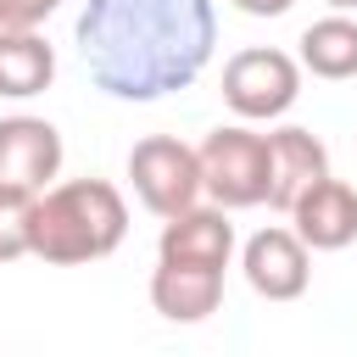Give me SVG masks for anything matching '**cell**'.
I'll return each instance as SVG.
<instances>
[{
	"label": "cell",
	"instance_id": "1",
	"mask_svg": "<svg viewBox=\"0 0 357 357\" xmlns=\"http://www.w3.org/2000/svg\"><path fill=\"white\" fill-rule=\"evenodd\" d=\"M218 45L212 0H84L78 56L112 100H162L190 89Z\"/></svg>",
	"mask_w": 357,
	"mask_h": 357
},
{
	"label": "cell",
	"instance_id": "2",
	"mask_svg": "<svg viewBox=\"0 0 357 357\" xmlns=\"http://www.w3.org/2000/svg\"><path fill=\"white\" fill-rule=\"evenodd\" d=\"M123 234H128V206H123L117 184H106V178H67V184H50L45 195H33L28 257H39L50 268L100 262L123 245Z\"/></svg>",
	"mask_w": 357,
	"mask_h": 357
},
{
	"label": "cell",
	"instance_id": "3",
	"mask_svg": "<svg viewBox=\"0 0 357 357\" xmlns=\"http://www.w3.org/2000/svg\"><path fill=\"white\" fill-rule=\"evenodd\" d=\"M195 151H201V184H206V195L218 206L240 212V206H262L268 201V184H273L268 134H257L245 123H223Z\"/></svg>",
	"mask_w": 357,
	"mask_h": 357
},
{
	"label": "cell",
	"instance_id": "4",
	"mask_svg": "<svg viewBox=\"0 0 357 357\" xmlns=\"http://www.w3.org/2000/svg\"><path fill=\"white\" fill-rule=\"evenodd\" d=\"M128 178H134V195L145 212L156 218H173L184 206H195L206 195L201 184V151L173 139V134H145L134 151H128Z\"/></svg>",
	"mask_w": 357,
	"mask_h": 357
},
{
	"label": "cell",
	"instance_id": "5",
	"mask_svg": "<svg viewBox=\"0 0 357 357\" xmlns=\"http://www.w3.org/2000/svg\"><path fill=\"white\" fill-rule=\"evenodd\" d=\"M296 95H301V61L273 45H251V50L229 56V67H223V100L245 123L284 117L296 106Z\"/></svg>",
	"mask_w": 357,
	"mask_h": 357
},
{
	"label": "cell",
	"instance_id": "6",
	"mask_svg": "<svg viewBox=\"0 0 357 357\" xmlns=\"http://www.w3.org/2000/svg\"><path fill=\"white\" fill-rule=\"evenodd\" d=\"M61 134L45 117H0V190L45 195L61 173Z\"/></svg>",
	"mask_w": 357,
	"mask_h": 357
},
{
	"label": "cell",
	"instance_id": "7",
	"mask_svg": "<svg viewBox=\"0 0 357 357\" xmlns=\"http://www.w3.org/2000/svg\"><path fill=\"white\" fill-rule=\"evenodd\" d=\"M240 268H245V284L268 301H296L307 296V279H312V257L296 229H257L240 251Z\"/></svg>",
	"mask_w": 357,
	"mask_h": 357
},
{
	"label": "cell",
	"instance_id": "8",
	"mask_svg": "<svg viewBox=\"0 0 357 357\" xmlns=\"http://www.w3.org/2000/svg\"><path fill=\"white\" fill-rule=\"evenodd\" d=\"M156 257H173V262H206V268H229L234 257V223H229V206H184L173 218H162V234H156Z\"/></svg>",
	"mask_w": 357,
	"mask_h": 357
},
{
	"label": "cell",
	"instance_id": "9",
	"mask_svg": "<svg viewBox=\"0 0 357 357\" xmlns=\"http://www.w3.org/2000/svg\"><path fill=\"white\" fill-rule=\"evenodd\" d=\"M218 301H223V268L156 257V273H151V307H156L167 324H201V318L218 312Z\"/></svg>",
	"mask_w": 357,
	"mask_h": 357
},
{
	"label": "cell",
	"instance_id": "10",
	"mask_svg": "<svg viewBox=\"0 0 357 357\" xmlns=\"http://www.w3.org/2000/svg\"><path fill=\"white\" fill-rule=\"evenodd\" d=\"M268 151H273L268 206L290 218V206H296V201H301L318 178H329V151H324V139H318L312 128H296V123L273 128V134H268Z\"/></svg>",
	"mask_w": 357,
	"mask_h": 357
},
{
	"label": "cell",
	"instance_id": "11",
	"mask_svg": "<svg viewBox=\"0 0 357 357\" xmlns=\"http://www.w3.org/2000/svg\"><path fill=\"white\" fill-rule=\"evenodd\" d=\"M290 223L307 240V251H340L357 240V190L329 173L290 206Z\"/></svg>",
	"mask_w": 357,
	"mask_h": 357
},
{
	"label": "cell",
	"instance_id": "12",
	"mask_svg": "<svg viewBox=\"0 0 357 357\" xmlns=\"http://www.w3.org/2000/svg\"><path fill=\"white\" fill-rule=\"evenodd\" d=\"M56 78V50L45 45L39 28H0V95L6 100H33Z\"/></svg>",
	"mask_w": 357,
	"mask_h": 357
},
{
	"label": "cell",
	"instance_id": "13",
	"mask_svg": "<svg viewBox=\"0 0 357 357\" xmlns=\"http://www.w3.org/2000/svg\"><path fill=\"white\" fill-rule=\"evenodd\" d=\"M301 67H307L312 78H329V84L357 78V22H351L346 11L307 22V28H301Z\"/></svg>",
	"mask_w": 357,
	"mask_h": 357
},
{
	"label": "cell",
	"instance_id": "14",
	"mask_svg": "<svg viewBox=\"0 0 357 357\" xmlns=\"http://www.w3.org/2000/svg\"><path fill=\"white\" fill-rule=\"evenodd\" d=\"M28 212H33V195L0 190V262L28 257Z\"/></svg>",
	"mask_w": 357,
	"mask_h": 357
},
{
	"label": "cell",
	"instance_id": "15",
	"mask_svg": "<svg viewBox=\"0 0 357 357\" xmlns=\"http://www.w3.org/2000/svg\"><path fill=\"white\" fill-rule=\"evenodd\" d=\"M67 0H0V28H39L50 11H61Z\"/></svg>",
	"mask_w": 357,
	"mask_h": 357
},
{
	"label": "cell",
	"instance_id": "16",
	"mask_svg": "<svg viewBox=\"0 0 357 357\" xmlns=\"http://www.w3.org/2000/svg\"><path fill=\"white\" fill-rule=\"evenodd\" d=\"M234 6H240L245 17H284L296 0H234Z\"/></svg>",
	"mask_w": 357,
	"mask_h": 357
},
{
	"label": "cell",
	"instance_id": "17",
	"mask_svg": "<svg viewBox=\"0 0 357 357\" xmlns=\"http://www.w3.org/2000/svg\"><path fill=\"white\" fill-rule=\"evenodd\" d=\"M324 6H335V11H357V0H324Z\"/></svg>",
	"mask_w": 357,
	"mask_h": 357
}]
</instances>
